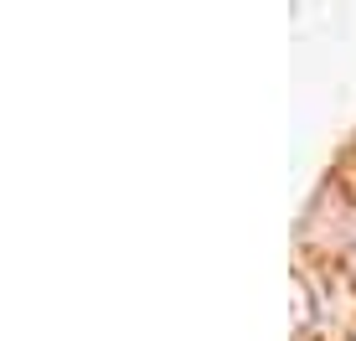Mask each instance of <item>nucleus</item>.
<instances>
[{
    "label": "nucleus",
    "instance_id": "obj_1",
    "mask_svg": "<svg viewBox=\"0 0 356 341\" xmlns=\"http://www.w3.org/2000/svg\"><path fill=\"white\" fill-rule=\"evenodd\" d=\"M289 290H294V336H310V326H315V290H310V279H305L300 269L289 274Z\"/></svg>",
    "mask_w": 356,
    "mask_h": 341
}]
</instances>
